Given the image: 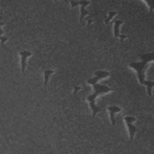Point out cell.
Listing matches in <instances>:
<instances>
[{
  "instance_id": "1",
  "label": "cell",
  "mask_w": 154,
  "mask_h": 154,
  "mask_svg": "<svg viewBox=\"0 0 154 154\" xmlns=\"http://www.w3.org/2000/svg\"><path fill=\"white\" fill-rule=\"evenodd\" d=\"M141 58H142V61H134V63H130V64H129V67H131V69H134V70L136 71L137 78H138V83H140L141 85H146V87H147V93H148V96L150 97V96H152V89H153V87H154V82L146 79L144 71L147 70L148 64L154 59V53L143 54Z\"/></svg>"
},
{
  "instance_id": "2",
  "label": "cell",
  "mask_w": 154,
  "mask_h": 154,
  "mask_svg": "<svg viewBox=\"0 0 154 154\" xmlns=\"http://www.w3.org/2000/svg\"><path fill=\"white\" fill-rule=\"evenodd\" d=\"M91 87H93V89H94V93L90 94L89 96H87V101H88L89 105H90L93 116H96V114L100 113V111H101V108H100L99 106H96V99H97L99 95H101V94L112 93V91H113V88L107 87V85H103V84H99L97 82L91 83Z\"/></svg>"
},
{
  "instance_id": "3",
  "label": "cell",
  "mask_w": 154,
  "mask_h": 154,
  "mask_svg": "<svg viewBox=\"0 0 154 154\" xmlns=\"http://www.w3.org/2000/svg\"><path fill=\"white\" fill-rule=\"evenodd\" d=\"M125 125L128 126V131H129V140L132 141L134 137H135V134L137 132V128L134 125V123L136 122V118L135 117H130V116H125L123 118Z\"/></svg>"
},
{
  "instance_id": "4",
  "label": "cell",
  "mask_w": 154,
  "mask_h": 154,
  "mask_svg": "<svg viewBox=\"0 0 154 154\" xmlns=\"http://www.w3.org/2000/svg\"><path fill=\"white\" fill-rule=\"evenodd\" d=\"M19 58H20V71L22 73L25 72L26 69V60L29 57H31V52L30 51H19Z\"/></svg>"
},
{
  "instance_id": "5",
  "label": "cell",
  "mask_w": 154,
  "mask_h": 154,
  "mask_svg": "<svg viewBox=\"0 0 154 154\" xmlns=\"http://www.w3.org/2000/svg\"><path fill=\"white\" fill-rule=\"evenodd\" d=\"M123 24H124L123 20H119V19L114 20V24H113V36L116 38H120V40L126 38V35L120 34V25H123Z\"/></svg>"
},
{
  "instance_id": "6",
  "label": "cell",
  "mask_w": 154,
  "mask_h": 154,
  "mask_svg": "<svg viewBox=\"0 0 154 154\" xmlns=\"http://www.w3.org/2000/svg\"><path fill=\"white\" fill-rule=\"evenodd\" d=\"M77 5H78V6H81L79 22L82 23V22H83V19H84V17L88 14V11L85 10V7H87L88 5H90V0H79V1H77Z\"/></svg>"
},
{
  "instance_id": "7",
  "label": "cell",
  "mask_w": 154,
  "mask_h": 154,
  "mask_svg": "<svg viewBox=\"0 0 154 154\" xmlns=\"http://www.w3.org/2000/svg\"><path fill=\"white\" fill-rule=\"evenodd\" d=\"M108 112H109V119H111V124L116 125V113H119L122 111V108L119 106H108L107 107Z\"/></svg>"
},
{
  "instance_id": "8",
  "label": "cell",
  "mask_w": 154,
  "mask_h": 154,
  "mask_svg": "<svg viewBox=\"0 0 154 154\" xmlns=\"http://www.w3.org/2000/svg\"><path fill=\"white\" fill-rule=\"evenodd\" d=\"M54 72H55V71L52 70V69H46V70L43 71V85H45V87L48 85V81H49L51 76H52Z\"/></svg>"
},
{
  "instance_id": "9",
  "label": "cell",
  "mask_w": 154,
  "mask_h": 154,
  "mask_svg": "<svg viewBox=\"0 0 154 154\" xmlns=\"http://www.w3.org/2000/svg\"><path fill=\"white\" fill-rule=\"evenodd\" d=\"M94 77H96V78L100 81V79H102V78L109 77V72L106 71V70H96V71H94Z\"/></svg>"
},
{
  "instance_id": "10",
  "label": "cell",
  "mask_w": 154,
  "mask_h": 154,
  "mask_svg": "<svg viewBox=\"0 0 154 154\" xmlns=\"http://www.w3.org/2000/svg\"><path fill=\"white\" fill-rule=\"evenodd\" d=\"M116 16H117L116 11H107V17L105 18V24H108L113 19V17H116Z\"/></svg>"
},
{
  "instance_id": "11",
  "label": "cell",
  "mask_w": 154,
  "mask_h": 154,
  "mask_svg": "<svg viewBox=\"0 0 154 154\" xmlns=\"http://www.w3.org/2000/svg\"><path fill=\"white\" fill-rule=\"evenodd\" d=\"M147 4H148V6H149V11L152 12L153 11V2H154V0H144Z\"/></svg>"
},
{
  "instance_id": "12",
  "label": "cell",
  "mask_w": 154,
  "mask_h": 154,
  "mask_svg": "<svg viewBox=\"0 0 154 154\" xmlns=\"http://www.w3.org/2000/svg\"><path fill=\"white\" fill-rule=\"evenodd\" d=\"M7 40H8V38H7L6 36H1V37H0V46L2 47V46H4V43H5Z\"/></svg>"
},
{
  "instance_id": "13",
  "label": "cell",
  "mask_w": 154,
  "mask_h": 154,
  "mask_svg": "<svg viewBox=\"0 0 154 154\" xmlns=\"http://www.w3.org/2000/svg\"><path fill=\"white\" fill-rule=\"evenodd\" d=\"M81 89H82V87H81V85H76V87H75V89H73V91H72V94H73V95H76V93H77L78 90H81Z\"/></svg>"
},
{
  "instance_id": "14",
  "label": "cell",
  "mask_w": 154,
  "mask_h": 154,
  "mask_svg": "<svg viewBox=\"0 0 154 154\" xmlns=\"http://www.w3.org/2000/svg\"><path fill=\"white\" fill-rule=\"evenodd\" d=\"M4 25H5V22H0V37L2 36V32H4V30H2Z\"/></svg>"
},
{
  "instance_id": "15",
  "label": "cell",
  "mask_w": 154,
  "mask_h": 154,
  "mask_svg": "<svg viewBox=\"0 0 154 154\" xmlns=\"http://www.w3.org/2000/svg\"><path fill=\"white\" fill-rule=\"evenodd\" d=\"M66 1H70V0H66Z\"/></svg>"
}]
</instances>
